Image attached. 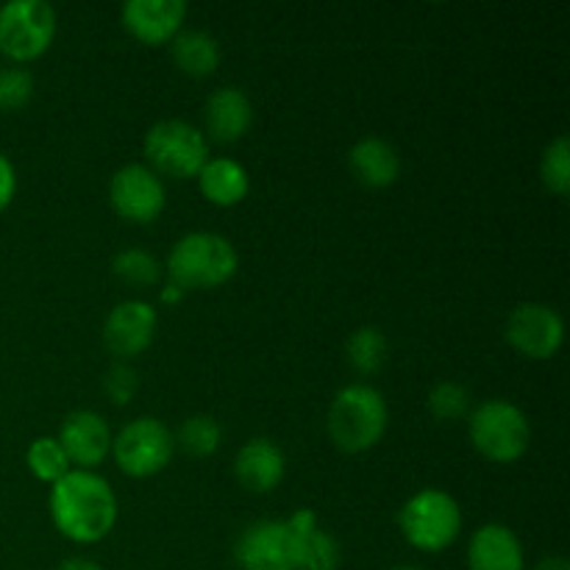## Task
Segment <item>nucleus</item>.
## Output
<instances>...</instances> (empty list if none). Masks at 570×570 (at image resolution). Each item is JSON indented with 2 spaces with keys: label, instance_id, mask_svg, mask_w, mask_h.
<instances>
[{
  "label": "nucleus",
  "instance_id": "obj_1",
  "mask_svg": "<svg viewBox=\"0 0 570 570\" xmlns=\"http://www.w3.org/2000/svg\"><path fill=\"white\" fill-rule=\"evenodd\" d=\"M50 521L56 532L76 546H95L117 523V495L95 471H70L50 488Z\"/></svg>",
  "mask_w": 570,
  "mask_h": 570
},
{
  "label": "nucleus",
  "instance_id": "obj_2",
  "mask_svg": "<svg viewBox=\"0 0 570 570\" xmlns=\"http://www.w3.org/2000/svg\"><path fill=\"white\" fill-rule=\"evenodd\" d=\"M390 406L371 384H348L334 395L326 415V432L343 454H365L387 434Z\"/></svg>",
  "mask_w": 570,
  "mask_h": 570
},
{
  "label": "nucleus",
  "instance_id": "obj_3",
  "mask_svg": "<svg viewBox=\"0 0 570 570\" xmlns=\"http://www.w3.org/2000/svg\"><path fill=\"white\" fill-rule=\"evenodd\" d=\"M167 276L173 284L189 289H217L237 276L239 256L232 239L215 232L184 234L167 254Z\"/></svg>",
  "mask_w": 570,
  "mask_h": 570
},
{
  "label": "nucleus",
  "instance_id": "obj_4",
  "mask_svg": "<svg viewBox=\"0 0 570 570\" xmlns=\"http://www.w3.org/2000/svg\"><path fill=\"white\" fill-rule=\"evenodd\" d=\"M468 438L484 460L512 465L529 451L532 426L521 406L504 399H490L473 406L468 415Z\"/></svg>",
  "mask_w": 570,
  "mask_h": 570
},
{
  "label": "nucleus",
  "instance_id": "obj_5",
  "mask_svg": "<svg viewBox=\"0 0 570 570\" xmlns=\"http://www.w3.org/2000/svg\"><path fill=\"white\" fill-rule=\"evenodd\" d=\"M399 529L406 543L423 554H438L456 543L462 532V507L451 493L423 488L404 501Z\"/></svg>",
  "mask_w": 570,
  "mask_h": 570
},
{
  "label": "nucleus",
  "instance_id": "obj_6",
  "mask_svg": "<svg viewBox=\"0 0 570 570\" xmlns=\"http://www.w3.org/2000/svg\"><path fill=\"white\" fill-rule=\"evenodd\" d=\"M142 154L159 178L187 181L209 161V139L187 120H159L145 134Z\"/></svg>",
  "mask_w": 570,
  "mask_h": 570
},
{
  "label": "nucleus",
  "instance_id": "obj_7",
  "mask_svg": "<svg viewBox=\"0 0 570 570\" xmlns=\"http://www.w3.org/2000/svg\"><path fill=\"white\" fill-rule=\"evenodd\" d=\"M59 20L45 0H9L0 6V53L14 65H28L48 53Z\"/></svg>",
  "mask_w": 570,
  "mask_h": 570
},
{
  "label": "nucleus",
  "instance_id": "obj_8",
  "mask_svg": "<svg viewBox=\"0 0 570 570\" xmlns=\"http://www.w3.org/2000/svg\"><path fill=\"white\" fill-rule=\"evenodd\" d=\"M176 454L173 432L159 417H134L111 438L115 465L131 479H150L165 471Z\"/></svg>",
  "mask_w": 570,
  "mask_h": 570
},
{
  "label": "nucleus",
  "instance_id": "obj_9",
  "mask_svg": "<svg viewBox=\"0 0 570 570\" xmlns=\"http://www.w3.org/2000/svg\"><path fill=\"white\" fill-rule=\"evenodd\" d=\"M504 340L515 354L527 356L532 362H546L557 356L566 340V321L560 312L549 304H518L510 312L504 326Z\"/></svg>",
  "mask_w": 570,
  "mask_h": 570
},
{
  "label": "nucleus",
  "instance_id": "obj_10",
  "mask_svg": "<svg viewBox=\"0 0 570 570\" xmlns=\"http://www.w3.org/2000/svg\"><path fill=\"white\" fill-rule=\"evenodd\" d=\"M109 204L120 220L150 226L165 212V181L148 165H139V161L122 165L109 181Z\"/></svg>",
  "mask_w": 570,
  "mask_h": 570
},
{
  "label": "nucleus",
  "instance_id": "obj_11",
  "mask_svg": "<svg viewBox=\"0 0 570 570\" xmlns=\"http://www.w3.org/2000/svg\"><path fill=\"white\" fill-rule=\"evenodd\" d=\"M298 527L287 521H256L234 543V557L245 570H295Z\"/></svg>",
  "mask_w": 570,
  "mask_h": 570
},
{
  "label": "nucleus",
  "instance_id": "obj_12",
  "mask_svg": "<svg viewBox=\"0 0 570 570\" xmlns=\"http://www.w3.org/2000/svg\"><path fill=\"white\" fill-rule=\"evenodd\" d=\"M159 328V317L148 301L128 298L111 306L104 321V343L117 362H128L131 356L145 354L150 348Z\"/></svg>",
  "mask_w": 570,
  "mask_h": 570
},
{
  "label": "nucleus",
  "instance_id": "obj_13",
  "mask_svg": "<svg viewBox=\"0 0 570 570\" xmlns=\"http://www.w3.org/2000/svg\"><path fill=\"white\" fill-rule=\"evenodd\" d=\"M111 438L115 434L104 415L92 410H76L61 421L56 440L70 460L72 471H95L111 454Z\"/></svg>",
  "mask_w": 570,
  "mask_h": 570
},
{
  "label": "nucleus",
  "instance_id": "obj_14",
  "mask_svg": "<svg viewBox=\"0 0 570 570\" xmlns=\"http://www.w3.org/2000/svg\"><path fill=\"white\" fill-rule=\"evenodd\" d=\"M120 20L137 42L159 48V45L173 42L178 31H184L187 3L184 0H128L120 9Z\"/></svg>",
  "mask_w": 570,
  "mask_h": 570
},
{
  "label": "nucleus",
  "instance_id": "obj_15",
  "mask_svg": "<svg viewBox=\"0 0 570 570\" xmlns=\"http://www.w3.org/2000/svg\"><path fill=\"white\" fill-rule=\"evenodd\" d=\"M287 473V456L271 438H250L234 456V476L248 493H273Z\"/></svg>",
  "mask_w": 570,
  "mask_h": 570
},
{
  "label": "nucleus",
  "instance_id": "obj_16",
  "mask_svg": "<svg viewBox=\"0 0 570 570\" xmlns=\"http://www.w3.org/2000/svg\"><path fill=\"white\" fill-rule=\"evenodd\" d=\"M204 137L212 142H239L254 126V106L250 98L237 87H220L206 98L204 106Z\"/></svg>",
  "mask_w": 570,
  "mask_h": 570
},
{
  "label": "nucleus",
  "instance_id": "obj_17",
  "mask_svg": "<svg viewBox=\"0 0 570 570\" xmlns=\"http://www.w3.org/2000/svg\"><path fill=\"white\" fill-rule=\"evenodd\" d=\"M468 570H527L521 538L504 523H484L468 540Z\"/></svg>",
  "mask_w": 570,
  "mask_h": 570
},
{
  "label": "nucleus",
  "instance_id": "obj_18",
  "mask_svg": "<svg viewBox=\"0 0 570 570\" xmlns=\"http://www.w3.org/2000/svg\"><path fill=\"white\" fill-rule=\"evenodd\" d=\"M348 167L356 181L367 189H387L401 176V156L393 142L382 137H362L348 150Z\"/></svg>",
  "mask_w": 570,
  "mask_h": 570
},
{
  "label": "nucleus",
  "instance_id": "obj_19",
  "mask_svg": "<svg viewBox=\"0 0 570 570\" xmlns=\"http://www.w3.org/2000/svg\"><path fill=\"white\" fill-rule=\"evenodd\" d=\"M198 189L212 206L217 209H232V206L243 204L248 198L250 189V176L237 159H228V156H215L200 167L198 176Z\"/></svg>",
  "mask_w": 570,
  "mask_h": 570
},
{
  "label": "nucleus",
  "instance_id": "obj_20",
  "mask_svg": "<svg viewBox=\"0 0 570 570\" xmlns=\"http://www.w3.org/2000/svg\"><path fill=\"white\" fill-rule=\"evenodd\" d=\"M298 527V546H295V570H337L340 543L334 534L317 527V515L312 510L295 512Z\"/></svg>",
  "mask_w": 570,
  "mask_h": 570
},
{
  "label": "nucleus",
  "instance_id": "obj_21",
  "mask_svg": "<svg viewBox=\"0 0 570 570\" xmlns=\"http://www.w3.org/2000/svg\"><path fill=\"white\" fill-rule=\"evenodd\" d=\"M170 53L178 70L189 78H206L217 72L223 56L220 42L212 33L198 31V28L178 31L170 42Z\"/></svg>",
  "mask_w": 570,
  "mask_h": 570
},
{
  "label": "nucleus",
  "instance_id": "obj_22",
  "mask_svg": "<svg viewBox=\"0 0 570 570\" xmlns=\"http://www.w3.org/2000/svg\"><path fill=\"white\" fill-rule=\"evenodd\" d=\"M387 337H384L382 328L376 326H362L345 343V360L362 376H373L384 367L387 362Z\"/></svg>",
  "mask_w": 570,
  "mask_h": 570
},
{
  "label": "nucleus",
  "instance_id": "obj_23",
  "mask_svg": "<svg viewBox=\"0 0 570 570\" xmlns=\"http://www.w3.org/2000/svg\"><path fill=\"white\" fill-rule=\"evenodd\" d=\"M176 449H181L187 456H212L223 443V429L215 417L193 415L178 426V434H173Z\"/></svg>",
  "mask_w": 570,
  "mask_h": 570
},
{
  "label": "nucleus",
  "instance_id": "obj_24",
  "mask_svg": "<svg viewBox=\"0 0 570 570\" xmlns=\"http://www.w3.org/2000/svg\"><path fill=\"white\" fill-rule=\"evenodd\" d=\"M26 465H28V471H31L33 479L50 484V488H53L56 482H61V479L72 471L70 460H67V454L61 451L59 440L56 438L33 440L26 451Z\"/></svg>",
  "mask_w": 570,
  "mask_h": 570
},
{
  "label": "nucleus",
  "instance_id": "obj_25",
  "mask_svg": "<svg viewBox=\"0 0 570 570\" xmlns=\"http://www.w3.org/2000/svg\"><path fill=\"white\" fill-rule=\"evenodd\" d=\"M111 273L128 287H154L161 278V265L154 254L142 248H126L111 259Z\"/></svg>",
  "mask_w": 570,
  "mask_h": 570
},
{
  "label": "nucleus",
  "instance_id": "obj_26",
  "mask_svg": "<svg viewBox=\"0 0 570 570\" xmlns=\"http://www.w3.org/2000/svg\"><path fill=\"white\" fill-rule=\"evenodd\" d=\"M540 181L557 198H568L570 193V142L566 134L551 139L540 156Z\"/></svg>",
  "mask_w": 570,
  "mask_h": 570
},
{
  "label": "nucleus",
  "instance_id": "obj_27",
  "mask_svg": "<svg viewBox=\"0 0 570 570\" xmlns=\"http://www.w3.org/2000/svg\"><path fill=\"white\" fill-rule=\"evenodd\" d=\"M429 412H432L434 421H443V423H456L462 417L471 415L473 410V399L468 393V387L456 382H440L429 390V399H426Z\"/></svg>",
  "mask_w": 570,
  "mask_h": 570
},
{
  "label": "nucleus",
  "instance_id": "obj_28",
  "mask_svg": "<svg viewBox=\"0 0 570 570\" xmlns=\"http://www.w3.org/2000/svg\"><path fill=\"white\" fill-rule=\"evenodd\" d=\"M33 100V76L26 67L0 70V115L22 111Z\"/></svg>",
  "mask_w": 570,
  "mask_h": 570
},
{
  "label": "nucleus",
  "instance_id": "obj_29",
  "mask_svg": "<svg viewBox=\"0 0 570 570\" xmlns=\"http://www.w3.org/2000/svg\"><path fill=\"white\" fill-rule=\"evenodd\" d=\"M139 390V376L128 362H115V365L106 371L104 376V393L111 404L117 406H126L131 404L134 395Z\"/></svg>",
  "mask_w": 570,
  "mask_h": 570
},
{
  "label": "nucleus",
  "instance_id": "obj_30",
  "mask_svg": "<svg viewBox=\"0 0 570 570\" xmlns=\"http://www.w3.org/2000/svg\"><path fill=\"white\" fill-rule=\"evenodd\" d=\"M17 195V173L14 165L9 161V156L0 154V215L9 209V204Z\"/></svg>",
  "mask_w": 570,
  "mask_h": 570
},
{
  "label": "nucleus",
  "instance_id": "obj_31",
  "mask_svg": "<svg viewBox=\"0 0 570 570\" xmlns=\"http://www.w3.org/2000/svg\"><path fill=\"white\" fill-rule=\"evenodd\" d=\"M532 570H570V562L566 560V557L551 554V557H543V560H540Z\"/></svg>",
  "mask_w": 570,
  "mask_h": 570
},
{
  "label": "nucleus",
  "instance_id": "obj_32",
  "mask_svg": "<svg viewBox=\"0 0 570 570\" xmlns=\"http://www.w3.org/2000/svg\"><path fill=\"white\" fill-rule=\"evenodd\" d=\"M56 570H104V568H100L98 562H92V560H83V557H70V560L61 562V566Z\"/></svg>",
  "mask_w": 570,
  "mask_h": 570
},
{
  "label": "nucleus",
  "instance_id": "obj_33",
  "mask_svg": "<svg viewBox=\"0 0 570 570\" xmlns=\"http://www.w3.org/2000/svg\"><path fill=\"white\" fill-rule=\"evenodd\" d=\"M184 289L178 287V284H173V282H167L165 287H161V301H165V304H170V306H176V304H181L184 301Z\"/></svg>",
  "mask_w": 570,
  "mask_h": 570
},
{
  "label": "nucleus",
  "instance_id": "obj_34",
  "mask_svg": "<svg viewBox=\"0 0 570 570\" xmlns=\"http://www.w3.org/2000/svg\"><path fill=\"white\" fill-rule=\"evenodd\" d=\"M393 570H423V568H415V566H399V568H393Z\"/></svg>",
  "mask_w": 570,
  "mask_h": 570
},
{
  "label": "nucleus",
  "instance_id": "obj_35",
  "mask_svg": "<svg viewBox=\"0 0 570 570\" xmlns=\"http://www.w3.org/2000/svg\"><path fill=\"white\" fill-rule=\"evenodd\" d=\"M243 570H245V568H243Z\"/></svg>",
  "mask_w": 570,
  "mask_h": 570
}]
</instances>
